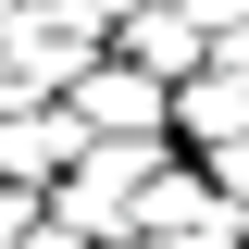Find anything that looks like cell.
I'll list each match as a JSON object with an SVG mask.
<instances>
[{
	"mask_svg": "<svg viewBox=\"0 0 249 249\" xmlns=\"http://www.w3.org/2000/svg\"><path fill=\"white\" fill-rule=\"evenodd\" d=\"M25 249H88V237H75V224H50V237H25Z\"/></svg>",
	"mask_w": 249,
	"mask_h": 249,
	"instance_id": "obj_5",
	"label": "cell"
},
{
	"mask_svg": "<svg viewBox=\"0 0 249 249\" xmlns=\"http://www.w3.org/2000/svg\"><path fill=\"white\" fill-rule=\"evenodd\" d=\"M112 50L137 62V75H162V88H187V75L212 62V37H199L187 0H150V13H124V25H112Z\"/></svg>",
	"mask_w": 249,
	"mask_h": 249,
	"instance_id": "obj_1",
	"label": "cell"
},
{
	"mask_svg": "<svg viewBox=\"0 0 249 249\" xmlns=\"http://www.w3.org/2000/svg\"><path fill=\"white\" fill-rule=\"evenodd\" d=\"M75 150H88L75 112H0V187L13 175H50V162H75Z\"/></svg>",
	"mask_w": 249,
	"mask_h": 249,
	"instance_id": "obj_3",
	"label": "cell"
},
{
	"mask_svg": "<svg viewBox=\"0 0 249 249\" xmlns=\"http://www.w3.org/2000/svg\"><path fill=\"white\" fill-rule=\"evenodd\" d=\"M0 112H25V88H13V62H0Z\"/></svg>",
	"mask_w": 249,
	"mask_h": 249,
	"instance_id": "obj_6",
	"label": "cell"
},
{
	"mask_svg": "<svg viewBox=\"0 0 249 249\" xmlns=\"http://www.w3.org/2000/svg\"><path fill=\"white\" fill-rule=\"evenodd\" d=\"M212 175H224V187H249V137H224V162H212Z\"/></svg>",
	"mask_w": 249,
	"mask_h": 249,
	"instance_id": "obj_4",
	"label": "cell"
},
{
	"mask_svg": "<svg viewBox=\"0 0 249 249\" xmlns=\"http://www.w3.org/2000/svg\"><path fill=\"white\" fill-rule=\"evenodd\" d=\"M162 112H175V100H162V75H137V62H100L88 88H75V124H88V137H162Z\"/></svg>",
	"mask_w": 249,
	"mask_h": 249,
	"instance_id": "obj_2",
	"label": "cell"
}]
</instances>
